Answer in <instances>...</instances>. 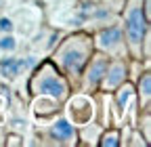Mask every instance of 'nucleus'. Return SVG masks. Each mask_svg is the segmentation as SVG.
<instances>
[{"mask_svg": "<svg viewBox=\"0 0 151 147\" xmlns=\"http://www.w3.org/2000/svg\"><path fill=\"white\" fill-rule=\"evenodd\" d=\"M149 19L145 17L141 9V0H134L128 11H126V19H124V32H126V40L130 50L134 53V57H141V46L147 38V30H149Z\"/></svg>", "mask_w": 151, "mask_h": 147, "instance_id": "f257e3e1", "label": "nucleus"}, {"mask_svg": "<svg viewBox=\"0 0 151 147\" xmlns=\"http://www.w3.org/2000/svg\"><path fill=\"white\" fill-rule=\"evenodd\" d=\"M32 90L36 95H50L55 101H63L67 97V82L50 63H44L32 80Z\"/></svg>", "mask_w": 151, "mask_h": 147, "instance_id": "f03ea898", "label": "nucleus"}, {"mask_svg": "<svg viewBox=\"0 0 151 147\" xmlns=\"http://www.w3.org/2000/svg\"><path fill=\"white\" fill-rule=\"evenodd\" d=\"M86 40L88 38H84V36H76V38H69V42L63 44V48L59 50V63L67 74H78L86 63L88 53L92 48V42Z\"/></svg>", "mask_w": 151, "mask_h": 147, "instance_id": "7ed1b4c3", "label": "nucleus"}, {"mask_svg": "<svg viewBox=\"0 0 151 147\" xmlns=\"http://www.w3.org/2000/svg\"><path fill=\"white\" fill-rule=\"evenodd\" d=\"M97 44H99L101 50H105L107 55H111V57H120L122 48H124V32H122V27L113 25V27L103 30L97 36Z\"/></svg>", "mask_w": 151, "mask_h": 147, "instance_id": "20e7f679", "label": "nucleus"}, {"mask_svg": "<svg viewBox=\"0 0 151 147\" xmlns=\"http://www.w3.org/2000/svg\"><path fill=\"white\" fill-rule=\"evenodd\" d=\"M126 71H128V67H126V63H122V61L109 63L105 76H103V80H101L103 90H113V88H118V86L126 80Z\"/></svg>", "mask_w": 151, "mask_h": 147, "instance_id": "39448f33", "label": "nucleus"}, {"mask_svg": "<svg viewBox=\"0 0 151 147\" xmlns=\"http://www.w3.org/2000/svg\"><path fill=\"white\" fill-rule=\"evenodd\" d=\"M107 65H109V59L105 55H97L92 61H90V69H88V76H86V88H97L107 71Z\"/></svg>", "mask_w": 151, "mask_h": 147, "instance_id": "423d86ee", "label": "nucleus"}, {"mask_svg": "<svg viewBox=\"0 0 151 147\" xmlns=\"http://www.w3.org/2000/svg\"><path fill=\"white\" fill-rule=\"evenodd\" d=\"M50 135L55 141L65 143V145H73L76 143V128L67 122V120H57L50 128Z\"/></svg>", "mask_w": 151, "mask_h": 147, "instance_id": "0eeeda50", "label": "nucleus"}, {"mask_svg": "<svg viewBox=\"0 0 151 147\" xmlns=\"http://www.w3.org/2000/svg\"><path fill=\"white\" fill-rule=\"evenodd\" d=\"M27 65H32V61H23V59H17V57H4L0 61V74L6 76V78H15Z\"/></svg>", "mask_w": 151, "mask_h": 147, "instance_id": "6e6552de", "label": "nucleus"}, {"mask_svg": "<svg viewBox=\"0 0 151 147\" xmlns=\"http://www.w3.org/2000/svg\"><path fill=\"white\" fill-rule=\"evenodd\" d=\"M132 95H134V88H132V84H128V82H122L120 84V88H118V95H116V103H118V109L120 112H126V105H128V101L132 99Z\"/></svg>", "mask_w": 151, "mask_h": 147, "instance_id": "1a4fd4ad", "label": "nucleus"}, {"mask_svg": "<svg viewBox=\"0 0 151 147\" xmlns=\"http://www.w3.org/2000/svg\"><path fill=\"white\" fill-rule=\"evenodd\" d=\"M149 82H151V78H149V74H145V76L141 78V82H139V95H143V103L147 105L149 103V97H151V86H149Z\"/></svg>", "mask_w": 151, "mask_h": 147, "instance_id": "9d476101", "label": "nucleus"}, {"mask_svg": "<svg viewBox=\"0 0 151 147\" xmlns=\"http://www.w3.org/2000/svg\"><path fill=\"white\" fill-rule=\"evenodd\" d=\"M101 145H109V147H113V145H120V133L118 130H109V133H105L103 137H101Z\"/></svg>", "mask_w": 151, "mask_h": 147, "instance_id": "9b49d317", "label": "nucleus"}, {"mask_svg": "<svg viewBox=\"0 0 151 147\" xmlns=\"http://www.w3.org/2000/svg\"><path fill=\"white\" fill-rule=\"evenodd\" d=\"M15 46H17V42L13 36H2L0 38V50H13Z\"/></svg>", "mask_w": 151, "mask_h": 147, "instance_id": "f8f14e48", "label": "nucleus"}, {"mask_svg": "<svg viewBox=\"0 0 151 147\" xmlns=\"http://www.w3.org/2000/svg\"><path fill=\"white\" fill-rule=\"evenodd\" d=\"M0 30L2 32H13V21L6 19V17H2V19H0Z\"/></svg>", "mask_w": 151, "mask_h": 147, "instance_id": "ddd939ff", "label": "nucleus"}, {"mask_svg": "<svg viewBox=\"0 0 151 147\" xmlns=\"http://www.w3.org/2000/svg\"><path fill=\"white\" fill-rule=\"evenodd\" d=\"M11 143H13V145H19V143H21V139H19V137H11Z\"/></svg>", "mask_w": 151, "mask_h": 147, "instance_id": "4468645a", "label": "nucleus"}, {"mask_svg": "<svg viewBox=\"0 0 151 147\" xmlns=\"http://www.w3.org/2000/svg\"><path fill=\"white\" fill-rule=\"evenodd\" d=\"M2 141H4V137H2V135H0V145H2Z\"/></svg>", "mask_w": 151, "mask_h": 147, "instance_id": "2eb2a0df", "label": "nucleus"}]
</instances>
